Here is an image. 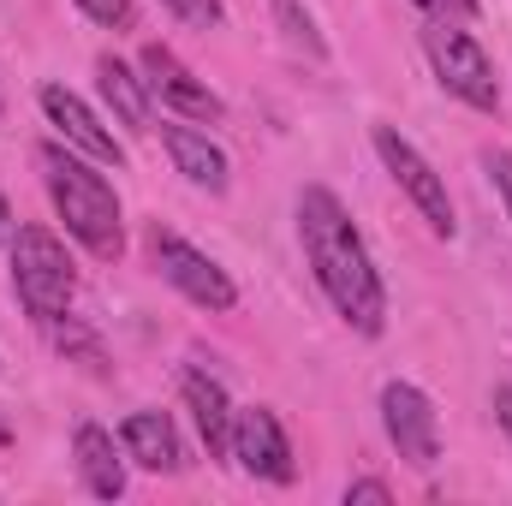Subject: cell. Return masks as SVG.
Returning <instances> with one entry per match:
<instances>
[{
    "label": "cell",
    "instance_id": "3",
    "mask_svg": "<svg viewBox=\"0 0 512 506\" xmlns=\"http://www.w3.org/2000/svg\"><path fill=\"white\" fill-rule=\"evenodd\" d=\"M12 286H18V304L36 322L66 316V304L78 292V268L48 227H18L12 233Z\"/></svg>",
    "mask_w": 512,
    "mask_h": 506
},
{
    "label": "cell",
    "instance_id": "16",
    "mask_svg": "<svg viewBox=\"0 0 512 506\" xmlns=\"http://www.w3.org/2000/svg\"><path fill=\"white\" fill-rule=\"evenodd\" d=\"M274 12H280V24H286V42L292 48H304L310 60H322L328 48H322V36H316V24H310V12H298V0H274Z\"/></svg>",
    "mask_w": 512,
    "mask_h": 506
},
{
    "label": "cell",
    "instance_id": "14",
    "mask_svg": "<svg viewBox=\"0 0 512 506\" xmlns=\"http://www.w3.org/2000/svg\"><path fill=\"white\" fill-rule=\"evenodd\" d=\"M120 441H126V453L143 471H179V465H185L167 411H131L126 423H120Z\"/></svg>",
    "mask_w": 512,
    "mask_h": 506
},
{
    "label": "cell",
    "instance_id": "20",
    "mask_svg": "<svg viewBox=\"0 0 512 506\" xmlns=\"http://www.w3.org/2000/svg\"><path fill=\"white\" fill-rule=\"evenodd\" d=\"M483 167H489V179H495V191L507 203V221H512V155H483Z\"/></svg>",
    "mask_w": 512,
    "mask_h": 506
},
{
    "label": "cell",
    "instance_id": "21",
    "mask_svg": "<svg viewBox=\"0 0 512 506\" xmlns=\"http://www.w3.org/2000/svg\"><path fill=\"white\" fill-rule=\"evenodd\" d=\"M411 6H423L429 18H477V0H411Z\"/></svg>",
    "mask_w": 512,
    "mask_h": 506
},
{
    "label": "cell",
    "instance_id": "5",
    "mask_svg": "<svg viewBox=\"0 0 512 506\" xmlns=\"http://www.w3.org/2000/svg\"><path fill=\"white\" fill-rule=\"evenodd\" d=\"M376 155H382V167L399 179V191L417 203V215L429 221V233H441V239H453V197H447V185H441V173L417 155V143L405 137V131L393 126H376Z\"/></svg>",
    "mask_w": 512,
    "mask_h": 506
},
{
    "label": "cell",
    "instance_id": "6",
    "mask_svg": "<svg viewBox=\"0 0 512 506\" xmlns=\"http://www.w3.org/2000/svg\"><path fill=\"white\" fill-rule=\"evenodd\" d=\"M382 423H387V441L399 447V459L411 471H435V459H441V417H435V405H429L423 387L387 381L382 387Z\"/></svg>",
    "mask_w": 512,
    "mask_h": 506
},
{
    "label": "cell",
    "instance_id": "1",
    "mask_svg": "<svg viewBox=\"0 0 512 506\" xmlns=\"http://www.w3.org/2000/svg\"><path fill=\"white\" fill-rule=\"evenodd\" d=\"M298 239H304V256H310L316 286L328 292V304H334L358 334L376 340L387 328L382 274H376V262H370L364 233L352 227L346 203H340L328 185H304V191H298Z\"/></svg>",
    "mask_w": 512,
    "mask_h": 506
},
{
    "label": "cell",
    "instance_id": "12",
    "mask_svg": "<svg viewBox=\"0 0 512 506\" xmlns=\"http://www.w3.org/2000/svg\"><path fill=\"white\" fill-rule=\"evenodd\" d=\"M185 405H191V417H197V429H203V447H209V459H233V405H227V387L215 376H203V370H185Z\"/></svg>",
    "mask_w": 512,
    "mask_h": 506
},
{
    "label": "cell",
    "instance_id": "24",
    "mask_svg": "<svg viewBox=\"0 0 512 506\" xmlns=\"http://www.w3.org/2000/svg\"><path fill=\"white\" fill-rule=\"evenodd\" d=\"M0 441H12V423H6V417H0Z\"/></svg>",
    "mask_w": 512,
    "mask_h": 506
},
{
    "label": "cell",
    "instance_id": "18",
    "mask_svg": "<svg viewBox=\"0 0 512 506\" xmlns=\"http://www.w3.org/2000/svg\"><path fill=\"white\" fill-rule=\"evenodd\" d=\"M78 6H84V18H96L108 30H126L131 24V0H78Z\"/></svg>",
    "mask_w": 512,
    "mask_h": 506
},
{
    "label": "cell",
    "instance_id": "2",
    "mask_svg": "<svg viewBox=\"0 0 512 506\" xmlns=\"http://www.w3.org/2000/svg\"><path fill=\"white\" fill-rule=\"evenodd\" d=\"M42 179H48V197H54L66 233H72L84 251L102 256V262H120V256H126L120 197H114V185H108L90 161H78V155L60 149V143H42Z\"/></svg>",
    "mask_w": 512,
    "mask_h": 506
},
{
    "label": "cell",
    "instance_id": "11",
    "mask_svg": "<svg viewBox=\"0 0 512 506\" xmlns=\"http://www.w3.org/2000/svg\"><path fill=\"white\" fill-rule=\"evenodd\" d=\"M72 459H78V477L96 501H120L126 495V459L114 453V435L102 423H78L72 435Z\"/></svg>",
    "mask_w": 512,
    "mask_h": 506
},
{
    "label": "cell",
    "instance_id": "23",
    "mask_svg": "<svg viewBox=\"0 0 512 506\" xmlns=\"http://www.w3.org/2000/svg\"><path fill=\"white\" fill-rule=\"evenodd\" d=\"M0 245H12V203L0 197Z\"/></svg>",
    "mask_w": 512,
    "mask_h": 506
},
{
    "label": "cell",
    "instance_id": "4",
    "mask_svg": "<svg viewBox=\"0 0 512 506\" xmlns=\"http://www.w3.org/2000/svg\"><path fill=\"white\" fill-rule=\"evenodd\" d=\"M423 48H429V66H435V78H441L447 96H459L465 108H483V114L501 108L495 66H489L483 42H477L471 30H459L453 18H435V24L423 30Z\"/></svg>",
    "mask_w": 512,
    "mask_h": 506
},
{
    "label": "cell",
    "instance_id": "10",
    "mask_svg": "<svg viewBox=\"0 0 512 506\" xmlns=\"http://www.w3.org/2000/svg\"><path fill=\"white\" fill-rule=\"evenodd\" d=\"M42 114L54 120V131H60L72 149H84L90 161H102V167H120V161H126V149L114 143V131L102 126L66 84H42Z\"/></svg>",
    "mask_w": 512,
    "mask_h": 506
},
{
    "label": "cell",
    "instance_id": "22",
    "mask_svg": "<svg viewBox=\"0 0 512 506\" xmlns=\"http://www.w3.org/2000/svg\"><path fill=\"white\" fill-rule=\"evenodd\" d=\"M495 417H501V429L512 435V381L507 387H495Z\"/></svg>",
    "mask_w": 512,
    "mask_h": 506
},
{
    "label": "cell",
    "instance_id": "7",
    "mask_svg": "<svg viewBox=\"0 0 512 506\" xmlns=\"http://www.w3.org/2000/svg\"><path fill=\"white\" fill-rule=\"evenodd\" d=\"M155 268H161V280L167 286H179L191 304H203V310H233L239 304V286L227 280V268L221 262H209V256L197 251V245H185V239H173V233H155Z\"/></svg>",
    "mask_w": 512,
    "mask_h": 506
},
{
    "label": "cell",
    "instance_id": "9",
    "mask_svg": "<svg viewBox=\"0 0 512 506\" xmlns=\"http://www.w3.org/2000/svg\"><path fill=\"white\" fill-rule=\"evenodd\" d=\"M143 84H149V96H161L173 114H185V120H221V96L173 54V48H161V42H149L143 48Z\"/></svg>",
    "mask_w": 512,
    "mask_h": 506
},
{
    "label": "cell",
    "instance_id": "19",
    "mask_svg": "<svg viewBox=\"0 0 512 506\" xmlns=\"http://www.w3.org/2000/svg\"><path fill=\"white\" fill-rule=\"evenodd\" d=\"M387 501H393V489L376 483V477H364V483H352V489H346V506H387Z\"/></svg>",
    "mask_w": 512,
    "mask_h": 506
},
{
    "label": "cell",
    "instance_id": "15",
    "mask_svg": "<svg viewBox=\"0 0 512 506\" xmlns=\"http://www.w3.org/2000/svg\"><path fill=\"white\" fill-rule=\"evenodd\" d=\"M96 78H102V96H108V108H114V114H120L131 131H149V84L131 72L126 60L102 54V60H96Z\"/></svg>",
    "mask_w": 512,
    "mask_h": 506
},
{
    "label": "cell",
    "instance_id": "8",
    "mask_svg": "<svg viewBox=\"0 0 512 506\" xmlns=\"http://www.w3.org/2000/svg\"><path fill=\"white\" fill-rule=\"evenodd\" d=\"M233 459L262 477V483H292L298 477V465H292V441H286V429H280V417L268 411V405H251V411H239L233 417Z\"/></svg>",
    "mask_w": 512,
    "mask_h": 506
},
{
    "label": "cell",
    "instance_id": "13",
    "mask_svg": "<svg viewBox=\"0 0 512 506\" xmlns=\"http://www.w3.org/2000/svg\"><path fill=\"white\" fill-rule=\"evenodd\" d=\"M161 143H167V155H173V167L191 179V185H203V191H227V155H221V143H209V131L197 126H161Z\"/></svg>",
    "mask_w": 512,
    "mask_h": 506
},
{
    "label": "cell",
    "instance_id": "17",
    "mask_svg": "<svg viewBox=\"0 0 512 506\" xmlns=\"http://www.w3.org/2000/svg\"><path fill=\"white\" fill-rule=\"evenodd\" d=\"M173 18H185V24H197V30H215L221 24V0H161Z\"/></svg>",
    "mask_w": 512,
    "mask_h": 506
}]
</instances>
